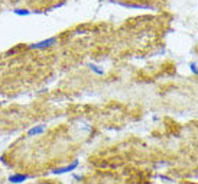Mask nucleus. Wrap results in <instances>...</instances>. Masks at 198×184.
<instances>
[{
	"label": "nucleus",
	"instance_id": "f257e3e1",
	"mask_svg": "<svg viewBox=\"0 0 198 184\" xmlns=\"http://www.w3.org/2000/svg\"><path fill=\"white\" fill-rule=\"evenodd\" d=\"M57 44V39L55 38H49V39H45V41H41V42H36V44H32L30 48L33 49H45V48H49L52 45Z\"/></svg>",
	"mask_w": 198,
	"mask_h": 184
},
{
	"label": "nucleus",
	"instance_id": "f03ea898",
	"mask_svg": "<svg viewBox=\"0 0 198 184\" xmlns=\"http://www.w3.org/2000/svg\"><path fill=\"white\" fill-rule=\"evenodd\" d=\"M78 167V161H74L72 164H68V165H64V167H59L57 170H54L55 174H65V173H71V171H74Z\"/></svg>",
	"mask_w": 198,
	"mask_h": 184
},
{
	"label": "nucleus",
	"instance_id": "7ed1b4c3",
	"mask_svg": "<svg viewBox=\"0 0 198 184\" xmlns=\"http://www.w3.org/2000/svg\"><path fill=\"white\" fill-rule=\"evenodd\" d=\"M28 178H29V175H26V174H13L9 177V181L12 184H20V183H23V181H26Z\"/></svg>",
	"mask_w": 198,
	"mask_h": 184
},
{
	"label": "nucleus",
	"instance_id": "20e7f679",
	"mask_svg": "<svg viewBox=\"0 0 198 184\" xmlns=\"http://www.w3.org/2000/svg\"><path fill=\"white\" fill-rule=\"evenodd\" d=\"M46 129L45 125H39V126H35V128H30L28 131V136H33V135H39V133H42L43 131Z\"/></svg>",
	"mask_w": 198,
	"mask_h": 184
},
{
	"label": "nucleus",
	"instance_id": "39448f33",
	"mask_svg": "<svg viewBox=\"0 0 198 184\" xmlns=\"http://www.w3.org/2000/svg\"><path fill=\"white\" fill-rule=\"evenodd\" d=\"M90 67H91V70L95 71V73H97V74H100V76H101V74H104V71H103V70H100V68H99L97 65H90Z\"/></svg>",
	"mask_w": 198,
	"mask_h": 184
},
{
	"label": "nucleus",
	"instance_id": "423d86ee",
	"mask_svg": "<svg viewBox=\"0 0 198 184\" xmlns=\"http://www.w3.org/2000/svg\"><path fill=\"white\" fill-rule=\"evenodd\" d=\"M14 13H16V15H25V16H26V15H29V13H30V12H29V10H22V9H16V10H14Z\"/></svg>",
	"mask_w": 198,
	"mask_h": 184
},
{
	"label": "nucleus",
	"instance_id": "0eeeda50",
	"mask_svg": "<svg viewBox=\"0 0 198 184\" xmlns=\"http://www.w3.org/2000/svg\"><path fill=\"white\" fill-rule=\"evenodd\" d=\"M191 70H192V73H195V74H198V68H197V65H195L194 62H191Z\"/></svg>",
	"mask_w": 198,
	"mask_h": 184
}]
</instances>
